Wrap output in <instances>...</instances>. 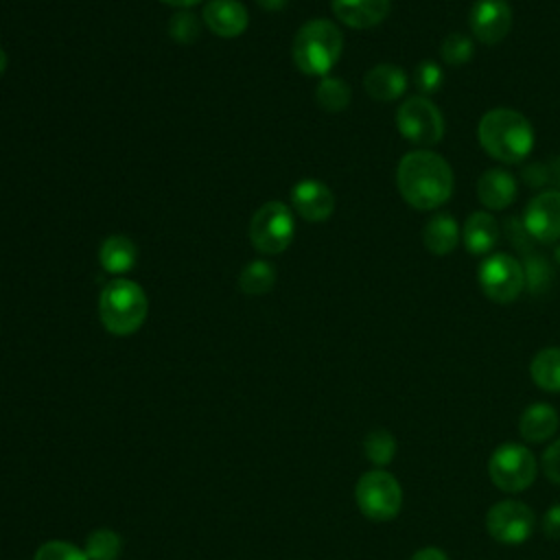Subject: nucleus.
Listing matches in <instances>:
<instances>
[{
  "label": "nucleus",
  "instance_id": "f257e3e1",
  "mask_svg": "<svg viewBox=\"0 0 560 560\" xmlns=\"http://www.w3.org/2000/svg\"><path fill=\"white\" fill-rule=\"evenodd\" d=\"M396 186L411 208L435 210L451 199L455 177L451 164L440 153L413 149L398 162Z\"/></svg>",
  "mask_w": 560,
  "mask_h": 560
},
{
  "label": "nucleus",
  "instance_id": "f03ea898",
  "mask_svg": "<svg viewBox=\"0 0 560 560\" xmlns=\"http://www.w3.org/2000/svg\"><path fill=\"white\" fill-rule=\"evenodd\" d=\"M481 149L503 164L523 162L534 149L532 122L512 107L488 109L477 127Z\"/></svg>",
  "mask_w": 560,
  "mask_h": 560
},
{
  "label": "nucleus",
  "instance_id": "7ed1b4c3",
  "mask_svg": "<svg viewBox=\"0 0 560 560\" xmlns=\"http://www.w3.org/2000/svg\"><path fill=\"white\" fill-rule=\"evenodd\" d=\"M343 50V35L330 20L317 18L300 26L293 37V61L311 77H326L339 61Z\"/></svg>",
  "mask_w": 560,
  "mask_h": 560
},
{
  "label": "nucleus",
  "instance_id": "20e7f679",
  "mask_svg": "<svg viewBox=\"0 0 560 560\" xmlns=\"http://www.w3.org/2000/svg\"><path fill=\"white\" fill-rule=\"evenodd\" d=\"M149 313V300L144 289L129 280V278H116L105 284L98 298V315L103 326L112 335H131L136 332Z\"/></svg>",
  "mask_w": 560,
  "mask_h": 560
},
{
  "label": "nucleus",
  "instance_id": "39448f33",
  "mask_svg": "<svg viewBox=\"0 0 560 560\" xmlns=\"http://www.w3.org/2000/svg\"><path fill=\"white\" fill-rule=\"evenodd\" d=\"M354 501L365 518L385 523L396 518L402 508V486L385 468H372L359 477Z\"/></svg>",
  "mask_w": 560,
  "mask_h": 560
},
{
  "label": "nucleus",
  "instance_id": "423d86ee",
  "mask_svg": "<svg viewBox=\"0 0 560 560\" xmlns=\"http://www.w3.org/2000/svg\"><path fill=\"white\" fill-rule=\"evenodd\" d=\"M538 472L536 455L521 442L499 444L488 459L490 481L508 494L527 490Z\"/></svg>",
  "mask_w": 560,
  "mask_h": 560
},
{
  "label": "nucleus",
  "instance_id": "0eeeda50",
  "mask_svg": "<svg viewBox=\"0 0 560 560\" xmlns=\"http://www.w3.org/2000/svg\"><path fill=\"white\" fill-rule=\"evenodd\" d=\"M396 127L416 147H433L444 136V116L427 96H409L396 109Z\"/></svg>",
  "mask_w": 560,
  "mask_h": 560
},
{
  "label": "nucleus",
  "instance_id": "6e6552de",
  "mask_svg": "<svg viewBox=\"0 0 560 560\" xmlns=\"http://www.w3.org/2000/svg\"><path fill=\"white\" fill-rule=\"evenodd\" d=\"M483 295L494 304L514 302L525 289V269L518 258L505 252L488 254L477 273Z\"/></svg>",
  "mask_w": 560,
  "mask_h": 560
},
{
  "label": "nucleus",
  "instance_id": "1a4fd4ad",
  "mask_svg": "<svg viewBox=\"0 0 560 560\" xmlns=\"http://www.w3.org/2000/svg\"><path fill=\"white\" fill-rule=\"evenodd\" d=\"M295 232V219L287 203L267 201L260 206L249 221V241L260 254L284 252Z\"/></svg>",
  "mask_w": 560,
  "mask_h": 560
},
{
  "label": "nucleus",
  "instance_id": "9d476101",
  "mask_svg": "<svg viewBox=\"0 0 560 560\" xmlns=\"http://www.w3.org/2000/svg\"><path fill=\"white\" fill-rule=\"evenodd\" d=\"M536 527L534 510L518 499L497 501L486 512V532L501 545H523Z\"/></svg>",
  "mask_w": 560,
  "mask_h": 560
},
{
  "label": "nucleus",
  "instance_id": "9b49d317",
  "mask_svg": "<svg viewBox=\"0 0 560 560\" xmlns=\"http://www.w3.org/2000/svg\"><path fill=\"white\" fill-rule=\"evenodd\" d=\"M468 26L479 44L494 46L512 28V7L508 0H475L468 13Z\"/></svg>",
  "mask_w": 560,
  "mask_h": 560
},
{
  "label": "nucleus",
  "instance_id": "f8f14e48",
  "mask_svg": "<svg viewBox=\"0 0 560 560\" xmlns=\"http://www.w3.org/2000/svg\"><path fill=\"white\" fill-rule=\"evenodd\" d=\"M525 232L540 243L560 241V190L538 192L523 212Z\"/></svg>",
  "mask_w": 560,
  "mask_h": 560
},
{
  "label": "nucleus",
  "instance_id": "ddd939ff",
  "mask_svg": "<svg viewBox=\"0 0 560 560\" xmlns=\"http://www.w3.org/2000/svg\"><path fill=\"white\" fill-rule=\"evenodd\" d=\"M291 206L302 219L311 223H322L335 212V195L324 182L308 177L300 179L293 186Z\"/></svg>",
  "mask_w": 560,
  "mask_h": 560
},
{
  "label": "nucleus",
  "instance_id": "4468645a",
  "mask_svg": "<svg viewBox=\"0 0 560 560\" xmlns=\"http://www.w3.org/2000/svg\"><path fill=\"white\" fill-rule=\"evenodd\" d=\"M203 24L219 37H236L245 33L249 15L238 0H210L203 9Z\"/></svg>",
  "mask_w": 560,
  "mask_h": 560
},
{
  "label": "nucleus",
  "instance_id": "2eb2a0df",
  "mask_svg": "<svg viewBox=\"0 0 560 560\" xmlns=\"http://www.w3.org/2000/svg\"><path fill=\"white\" fill-rule=\"evenodd\" d=\"M518 195V184L514 175L505 168H488L477 179V199L488 210H503L514 203Z\"/></svg>",
  "mask_w": 560,
  "mask_h": 560
},
{
  "label": "nucleus",
  "instance_id": "dca6fc26",
  "mask_svg": "<svg viewBox=\"0 0 560 560\" xmlns=\"http://www.w3.org/2000/svg\"><path fill=\"white\" fill-rule=\"evenodd\" d=\"M330 7L341 24L350 28H372L387 18L392 0H330Z\"/></svg>",
  "mask_w": 560,
  "mask_h": 560
},
{
  "label": "nucleus",
  "instance_id": "f3484780",
  "mask_svg": "<svg viewBox=\"0 0 560 560\" xmlns=\"http://www.w3.org/2000/svg\"><path fill=\"white\" fill-rule=\"evenodd\" d=\"M499 236H501V225L486 210H477V212L468 214L464 230H462L464 247L472 256H488L494 249V245L499 243Z\"/></svg>",
  "mask_w": 560,
  "mask_h": 560
},
{
  "label": "nucleus",
  "instance_id": "a211bd4d",
  "mask_svg": "<svg viewBox=\"0 0 560 560\" xmlns=\"http://www.w3.org/2000/svg\"><path fill=\"white\" fill-rule=\"evenodd\" d=\"M558 427H560V416L556 407L547 402L527 405L518 418V433L529 444H542L551 440Z\"/></svg>",
  "mask_w": 560,
  "mask_h": 560
},
{
  "label": "nucleus",
  "instance_id": "6ab92c4d",
  "mask_svg": "<svg viewBox=\"0 0 560 560\" xmlns=\"http://www.w3.org/2000/svg\"><path fill=\"white\" fill-rule=\"evenodd\" d=\"M409 85L407 72L394 63H376L374 68L368 70L365 79H363V88L365 92L381 103H389L396 101L405 94Z\"/></svg>",
  "mask_w": 560,
  "mask_h": 560
},
{
  "label": "nucleus",
  "instance_id": "aec40b11",
  "mask_svg": "<svg viewBox=\"0 0 560 560\" xmlns=\"http://www.w3.org/2000/svg\"><path fill=\"white\" fill-rule=\"evenodd\" d=\"M459 238V225L446 212L433 214L422 228V243L433 256H448L457 247Z\"/></svg>",
  "mask_w": 560,
  "mask_h": 560
},
{
  "label": "nucleus",
  "instance_id": "412c9836",
  "mask_svg": "<svg viewBox=\"0 0 560 560\" xmlns=\"http://www.w3.org/2000/svg\"><path fill=\"white\" fill-rule=\"evenodd\" d=\"M138 247L136 243L125 234H112L101 243L98 260L105 271L109 273H125L136 265Z\"/></svg>",
  "mask_w": 560,
  "mask_h": 560
},
{
  "label": "nucleus",
  "instance_id": "4be33fe9",
  "mask_svg": "<svg viewBox=\"0 0 560 560\" xmlns=\"http://www.w3.org/2000/svg\"><path fill=\"white\" fill-rule=\"evenodd\" d=\"M529 376L542 392L560 394V348L549 346L538 350L529 363Z\"/></svg>",
  "mask_w": 560,
  "mask_h": 560
},
{
  "label": "nucleus",
  "instance_id": "5701e85b",
  "mask_svg": "<svg viewBox=\"0 0 560 560\" xmlns=\"http://www.w3.org/2000/svg\"><path fill=\"white\" fill-rule=\"evenodd\" d=\"M350 96H352V90L341 77L326 74L319 79V83L315 88L317 105L330 114L343 112L350 105Z\"/></svg>",
  "mask_w": 560,
  "mask_h": 560
},
{
  "label": "nucleus",
  "instance_id": "b1692460",
  "mask_svg": "<svg viewBox=\"0 0 560 560\" xmlns=\"http://www.w3.org/2000/svg\"><path fill=\"white\" fill-rule=\"evenodd\" d=\"M276 284V269L267 260H252L238 276V287L247 295H262Z\"/></svg>",
  "mask_w": 560,
  "mask_h": 560
},
{
  "label": "nucleus",
  "instance_id": "393cba45",
  "mask_svg": "<svg viewBox=\"0 0 560 560\" xmlns=\"http://www.w3.org/2000/svg\"><path fill=\"white\" fill-rule=\"evenodd\" d=\"M88 560H118L122 553V538L114 529H94L85 538L83 547Z\"/></svg>",
  "mask_w": 560,
  "mask_h": 560
},
{
  "label": "nucleus",
  "instance_id": "a878e982",
  "mask_svg": "<svg viewBox=\"0 0 560 560\" xmlns=\"http://www.w3.org/2000/svg\"><path fill=\"white\" fill-rule=\"evenodd\" d=\"M396 448V438L387 429H374L363 440V453L376 468H385L387 464H392Z\"/></svg>",
  "mask_w": 560,
  "mask_h": 560
},
{
  "label": "nucleus",
  "instance_id": "bb28decb",
  "mask_svg": "<svg viewBox=\"0 0 560 560\" xmlns=\"http://www.w3.org/2000/svg\"><path fill=\"white\" fill-rule=\"evenodd\" d=\"M475 55V44H472V37L464 35V33H448L444 39H442V46H440V57L444 63L448 66H464L472 59Z\"/></svg>",
  "mask_w": 560,
  "mask_h": 560
},
{
  "label": "nucleus",
  "instance_id": "cd10ccee",
  "mask_svg": "<svg viewBox=\"0 0 560 560\" xmlns=\"http://www.w3.org/2000/svg\"><path fill=\"white\" fill-rule=\"evenodd\" d=\"M442 83H444V70H442V66L438 61L424 59V61H420L416 66V70H413V85L418 88L420 96L429 98L431 94H435L442 88Z\"/></svg>",
  "mask_w": 560,
  "mask_h": 560
},
{
  "label": "nucleus",
  "instance_id": "c85d7f7f",
  "mask_svg": "<svg viewBox=\"0 0 560 560\" xmlns=\"http://www.w3.org/2000/svg\"><path fill=\"white\" fill-rule=\"evenodd\" d=\"M33 560H88L83 547L70 540H46L37 547Z\"/></svg>",
  "mask_w": 560,
  "mask_h": 560
},
{
  "label": "nucleus",
  "instance_id": "c756f323",
  "mask_svg": "<svg viewBox=\"0 0 560 560\" xmlns=\"http://www.w3.org/2000/svg\"><path fill=\"white\" fill-rule=\"evenodd\" d=\"M534 252H529V258L525 262V284L529 287L532 293L540 291V289H547L549 287V280H551V267L547 265L545 258H536L532 256Z\"/></svg>",
  "mask_w": 560,
  "mask_h": 560
},
{
  "label": "nucleus",
  "instance_id": "7c9ffc66",
  "mask_svg": "<svg viewBox=\"0 0 560 560\" xmlns=\"http://www.w3.org/2000/svg\"><path fill=\"white\" fill-rule=\"evenodd\" d=\"M199 28H197V20L188 13V11H179L173 20H171V35L182 42V44H190L197 37Z\"/></svg>",
  "mask_w": 560,
  "mask_h": 560
},
{
  "label": "nucleus",
  "instance_id": "2f4dec72",
  "mask_svg": "<svg viewBox=\"0 0 560 560\" xmlns=\"http://www.w3.org/2000/svg\"><path fill=\"white\" fill-rule=\"evenodd\" d=\"M540 466H542L545 477H547L551 483L560 486V438L553 440V442L545 448V453H542V457H540Z\"/></svg>",
  "mask_w": 560,
  "mask_h": 560
},
{
  "label": "nucleus",
  "instance_id": "473e14b6",
  "mask_svg": "<svg viewBox=\"0 0 560 560\" xmlns=\"http://www.w3.org/2000/svg\"><path fill=\"white\" fill-rule=\"evenodd\" d=\"M540 529L549 540H560V501L547 508V512L542 514Z\"/></svg>",
  "mask_w": 560,
  "mask_h": 560
},
{
  "label": "nucleus",
  "instance_id": "72a5a7b5",
  "mask_svg": "<svg viewBox=\"0 0 560 560\" xmlns=\"http://www.w3.org/2000/svg\"><path fill=\"white\" fill-rule=\"evenodd\" d=\"M409 560H448V556L440 547H422V549L413 551V556Z\"/></svg>",
  "mask_w": 560,
  "mask_h": 560
},
{
  "label": "nucleus",
  "instance_id": "f704fd0d",
  "mask_svg": "<svg viewBox=\"0 0 560 560\" xmlns=\"http://www.w3.org/2000/svg\"><path fill=\"white\" fill-rule=\"evenodd\" d=\"M265 11H278L287 4V0H256Z\"/></svg>",
  "mask_w": 560,
  "mask_h": 560
},
{
  "label": "nucleus",
  "instance_id": "c9c22d12",
  "mask_svg": "<svg viewBox=\"0 0 560 560\" xmlns=\"http://www.w3.org/2000/svg\"><path fill=\"white\" fill-rule=\"evenodd\" d=\"M162 2L171 4V7H177V9H186V7H192V4H197L201 0H162Z\"/></svg>",
  "mask_w": 560,
  "mask_h": 560
},
{
  "label": "nucleus",
  "instance_id": "e433bc0d",
  "mask_svg": "<svg viewBox=\"0 0 560 560\" xmlns=\"http://www.w3.org/2000/svg\"><path fill=\"white\" fill-rule=\"evenodd\" d=\"M7 66H9V57H7V52L0 48V77L4 74V70H7Z\"/></svg>",
  "mask_w": 560,
  "mask_h": 560
},
{
  "label": "nucleus",
  "instance_id": "4c0bfd02",
  "mask_svg": "<svg viewBox=\"0 0 560 560\" xmlns=\"http://www.w3.org/2000/svg\"><path fill=\"white\" fill-rule=\"evenodd\" d=\"M556 260H558V262H560V245H558V247H556Z\"/></svg>",
  "mask_w": 560,
  "mask_h": 560
}]
</instances>
